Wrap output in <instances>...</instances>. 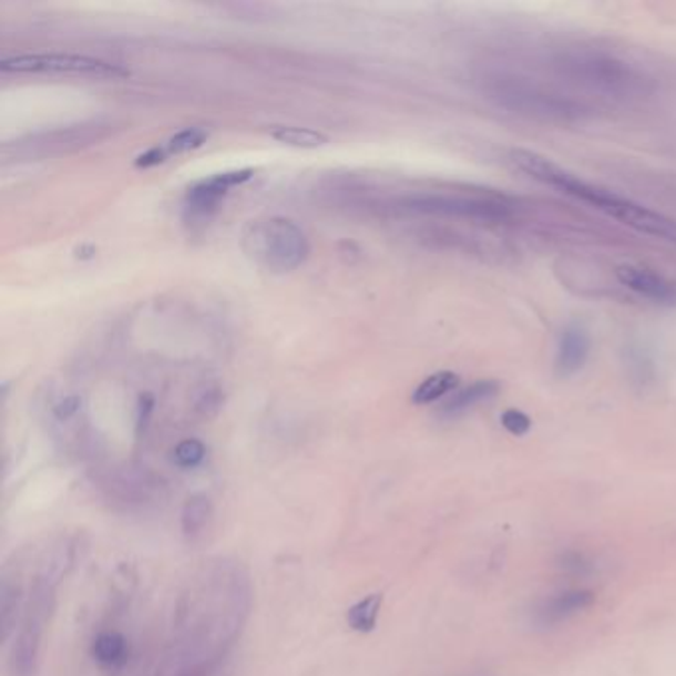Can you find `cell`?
<instances>
[{
	"mask_svg": "<svg viewBox=\"0 0 676 676\" xmlns=\"http://www.w3.org/2000/svg\"><path fill=\"white\" fill-rule=\"evenodd\" d=\"M510 161L516 165V170L526 173L528 177L534 178L545 187L557 188L567 197L577 198L582 203L592 205L593 208L602 207L603 201L610 195V188L583 181L582 177L573 175L564 167L555 165L554 161L545 160L534 151L514 150L510 153Z\"/></svg>",
	"mask_w": 676,
	"mask_h": 676,
	"instance_id": "8992f818",
	"label": "cell"
},
{
	"mask_svg": "<svg viewBox=\"0 0 676 676\" xmlns=\"http://www.w3.org/2000/svg\"><path fill=\"white\" fill-rule=\"evenodd\" d=\"M381 605H383V595H379V593L369 595L366 600L351 605L348 610V615H346L349 627L357 631V633H371V631L376 629Z\"/></svg>",
	"mask_w": 676,
	"mask_h": 676,
	"instance_id": "e0dca14e",
	"label": "cell"
},
{
	"mask_svg": "<svg viewBox=\"0 0 676 676\" xmlns=\"http://www.w3.org/2000/svg\"><path fill=\"white\" fill-rule=\"evenodd\" d=\"M270 135L278 143L290 145V147H301V150H316L329 142L328 135H324L321 132H316L310 127H294V125L274 127Z\"/></svg>",
	"mask_w": 676,
	"mask_h": 676,
	"instance_id": "ac0fdd59",
	"label": "cell"
},
{
	"mask_svg": "<svg viewBox=\"0 0 676 676\" xmlns=\"http://www.w3.org/2000/svg\"><path fill=\"white\" fill-rule=\"evenodd\" d=\"M22 607V585H20L19 573L2 575L0 582V623H2V639L9 641L12 633L17 631Z\"/></svg>",
	"mask_w": 676,
	"mask_h": 676,
	"instance_id": "7c38bea8",
	"label": "cell"
},
{
	"mask_svg": "<svg viewBox=\"0 0 676 676\" xmlns=\"http://www.w3.org/2000/svg\"><path fill=\"white\" fill-rule=\"evenodd\" d=\"M75 545L62 544L50 554L47 562L38 570L37 577L30 587L29 600L24 603V615L20 621L19 633L10 648V676H37L40 663L42 637L48 619L57 607V592L60 582L66 577L74 565Z\"/></svg>",
	"mask_w": 676,
	"mask_h": 676,
	"instance_id": "7a4b0ae2",
	"label": "cell"
},
{
	"mask_svg": "<svg viewBox=\"0 0 676 676\" xmlns=\"http://www.w3.org/2000/svg\"><path fill=\"white\" fill-rule=\"evenodd\" d=\"M92 655L104 667H117L127 658V643L120 633H102L94 641Z\"/></svg>",
	"mask_w": 676,
	"mask_h": 676,
	"instance_id": "d6986e66",
	"label": "cell"
},
{
	"mask_svg": "<svg viewBox=\"0 0 676 676\" xmlns=\"http://www.w3.org/2000/svg\"><path fill=\"white\" fill-rule=\"evenodd\" d=\"M226 188L216 183L215 177L201 181L198 185L188 188L187 205L195 213H207L211 208L216 207V203L225 197Z\"/></svg>",
	"mask_w": 676,
	"mask_h": 676,
	"instance_id": "ffe728a7",
	"label": "cell"
},
{
	"mask_svg": "<svg viewBox=\"0 0 676 676\" xmlns=\"http://www.w3.org/2000/svg\"><path fill=\"white\" fill-rule=\"evenodd\" d=\"M617 278L623 286L647 300L670 308L676 306V280L667 278L665 274L655 273L645 266L623 264L617 268Z\"/></svg>",
	"mask_w": 676,
	"mask_h": 676,
	"instance_id": "9c48e42d",
	"label": "cell"
},
{
	"mask_svg": "<svg viewBox=\"0 0 676 676\" xmlns=\"http://www.w3.org/2000/svg\"><path fill=\"white\" fill-rule=\"evenodd\" d=\"M78 409H80V399L78 397H66L64 401L57 404L54 413H57L58 419H68V417L78 413Z\"/></svg>",
	"mask_w": 676,
	"mask_h": 676,
	"instance_id": "d4e9b609",
	"label": "cell"
},
{
	"mask_svg": "<svg viewBox=\"0 0 676 676\" xmlns=\"http://www.w3.org/2000/svg\"><path fill=\"white\" fill-rule=\"evenodd\" d=\"M414 208L439 215L469 216V218H484V221H499L508 215L506 207L490 201L477 198H447L431 197L414 201Z\"/></svg>",
	"mask_w": 676,
	"mask_h": 676,
	"instance_id": "30bf717a",
	"label": "cell"
},
{
	"mask_svg": "<svg viewBox=\"0 0 676 676\" xmlns=\"http://www.w3.org/2000/svg\"><path fill=\"white\" fill-rule=\"evenodd\" d=\"M207 457V447L197 439H185L173 449V462L181 469H195Z\"/></svg>",
	"mask_w": 676,
	"mask_h": 676,
	"instance_id": "44dd1931",
	"label": "cell"
},
{
	"mask_svg": "<svg viewBox=\"0 0 676 676\" xmlns=\"http://www.w3.org/2000/svg\"><path fill=\"white\" fill-rule=\"evenodd\" d=\"M459 383H461V377L457 373L437 371V373H432L419 383V387L411 395V401L414 404L434 403V401L442 399L444 395L452 393L459 387Z\"/></svg>",
	"mask_w": 676,
	"mask_h": 676,
	"instance_id": "2e32d148",
	"label": "cell"
},
{
	"mask_svg": "<svg viewBox=\"0 0 676 676\" xmlns=\"http://www.w3.org/2000/svg\"><path fill=\"white\" fill-rule=\"evenodd\" d=\"M4 74H74L95 78H117L127 72L117 64L80 54H20L0 62Z\"/></svg>",
	"mask_w": 676,
	"mask_h": 676,
	"instance_id": "52a82bcc",
	"label": "cell"
},
{
	"mask_svg": "<svg viewBox=\"0 0 676 676\" xmlns=\"http://www.w3.org/2000/svg\"><path fill=\"white\" fill-rule=\"evenodd\" d=\"M250 605L253 585L243 565L228 560L205 565L178 597L163 676H216Z\"/></svg>",
	"mask_w": 676,
	"mask_h": 676,
	"instance_id": "6da1fadb",
	"label": "cell"
},
{
	"mask_svg": "<svg viewBox=\"0 0 676 676\" xmlns=\"http://www.w3.org/2000/svg\"><path fill=\"white\" fill-rule=\"evenodd\" d=\"M499 391V381H494V379H482V381H477V383H472V386L462 389V391H459L454 397H451V399L444 403V407H442V413H464V411H469L472 407L489 401V399H492Z\"/></svg>",
	"mask_w": 676,
	"mask_h": 676,
	"instance_id": "9a60e30c",
	"label": "cell"
},
{
	"mask_svg": "<svg viewBox=\"0 0 676 676\" xmlns=\"http://www.w3.org/2000/svg\"><path fill=\"white\" fill-rule=\"evenodd\" d=\"M605 215L617 218L629 228H635L639 233H645L655 238H663L676 245V221L668 216L660 215L657 211L643 207L639 203H633L631 198L617 195L610 207L605 208Z\"/></svg>",
	"mask_w": 676,
	"mask_h": 676,
	"instance_id": "ba28073f",
	"label": "cell"
},
{
	"mask_svg": "<svg viewBox=\"0 0 676 676\" xmlns=\"http://www.w3.org/2000/svg\"><path fill=\"white\" fill-rule=\"evenodd\" d=\"M562 70L577 84L613 98H629L643 90L641 75L617 58L603 54H572L562 62Z\"/></svg>",
	"mask_w": 676,
	"mask_h": 676,
	"instance_id": "5b68a950",
	"label": "cell"
},
{
	"mask_svg": "<svg viewBox=\"0 0 676 676\" xmlns=\"http://www.w3.org/2000/svg\"><path fill=\"white\" fill-rule=\"evenodd\" d=\"M170 157V153L165 147H151V150L142 153L137 160H135V167H140V170H147V167H155V165H160L163 161Z\"/></svg>",
	"mask_w": 676,
	"mask_h": 676,
	"instance_id": "cb8c5ba5",
	"label": "cell"
},
{
	"mask_svg": "<svg viewBox=\"0 0 676 676\" xmlns=\"http://www.w3.org/2000/svg\"><path fill=\"white\" fill-rule=\"evenodd\" d=\"M590 348H592L590 336L582 326L565 328L555 356V373L560 377L580 373L590 357Z\"/></svg>",
	"mask_w": 676,
	"mask_h": 676,
	"instance_id": "8fae6325",
	"label": "cell"
},
{
	"mask_svg": "<svg viewBox=\"0 0 676 676\" xmlns=\"http://www.w3.org/2000/svg\"><path fill=\"white\" fill-rule=\"evenodd\" d=\"M492 98L499 105L506 107L510 112L522 113L537 120L547 122H573L580 120L585 113V107L562 94H555L545 90L544 85H537L530 80H522L516 75L504 78L500 75L492 80Z\"/></svg>",
	"mask_w": 676,
	"mask_h": 676,
	"instance_id": "277c9868",
	"label": "cell"
},
{
	"mask_svg": "<svg viewBox=\"0 0 676 676\" xmlns=\"http://www.w3.org/2000/svg\"><path fill=\"white\" fill-rule=\"evenodd\" d=\"M208 133L201 127H187L183 132L175 133L171 137L170 143L165 145V150L170 155H178V153H187V151L197 150L203 143L207 142Z\"/></svg>",
	"mask_w": 676,
	"mask_h": 676,
	"instance_id": "7402d4cb",
	"label": "cell"
},
{
	"mask_svg": "<svg viewBox=\"0 0 676 676\" xmlns=\"http://www.w3.org/2000/svg\"><path fill=\"white\" fill-rule=\"evenodd\" d=\"M500 421H502V427L506 429L510 434H516V437H524L532 429V421H530V417L526 413H522V411H518V409H508L500 417Z\"/></svg>",
	"mask_w": 676,
	"mask_h": 676,
	"instance_id": "603a6c76",
	"label": "cell"
},
{
	"mask_svg": "<svg viewBox=\"0 0 676 676\" xmlns=\"http://www.w3.org/2000/svg\"><path fill=\"white\" fill-rule=\"evenodd\" d=\"M213 520V504L205 494H193L185 500L181 510V530L187 540H198L207 532Z\"/></svg>",
	"mask_w": 676,
	"mask_h": 676,
	"instance_id": "4fadbf2b",
	"label": "cell"
},
{
	"mask_svg": "<svg viewBox=\"0 0 676 676\" xmlns=\"http://www.w3.org/2000/svg\"><path fill=\"white\" fill-rule=\"evenodd\" d=\"M243 245L254 263L274 273H290L308 256V240L300 226L283 216L253 221L245 228Z\"/></svg>",
	"mask_w": 676,
	"mask_h": 676,
	"instance_id": "3957f363",
	"label": "cell"
},
{
	"mask_svg": "<svg viewBox=\"0 0 676 676\" xmlns=\"http://www.w3.org/2000/svg\"><path fill=\"white\" fill-rule=\"evenodd\" d=\"M595 602V595L592 592H570L557 595L554 600L545 603L540 611V619L544 623H560L575 615L577 611L590 607Z\"/></svg>",
	"mask_w": 676,
	"mask_h": 676,
	"instance_id": "5bb4252c",
	"label": "cell"
}]
</instances>
